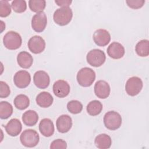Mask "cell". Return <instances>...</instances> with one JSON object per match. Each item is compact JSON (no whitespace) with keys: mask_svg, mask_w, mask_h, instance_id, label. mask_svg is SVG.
<instances>
[{"mask_svg":"<svg viewBox=\"0 0 149 149\" xmlns=\"http://www.w3.org/2000/svg\"><path fill=\"white\" fill-rule=\"evenodd\" d=\"M13 103L17 109L24 110L29 106L30 100L29 97L24 94H19L15 98Z\"/></svg>","mask_w":149,"mask_h":149,"instance_id":"obj_25","label":"cell"},{"mask_svg":"<svg viewBox=\"0 0 149 149\" xmlns=\"http://www.w3.org/2000/svg\"><path fill=\"white\" fill-rule=\"evenodd\" d=\"M93 40L96 45L104 47L108 44L111 41L109 33L105 29H98L93 34Z\"/></svg>","mask_w":149,"mask_h":149,"instance_id":"obj_13","label":"cell"},{"mask_svg":"<svg viewBox=\"0 0 149 149\" xmlns=\"http://www.w3.org/2000/svg\"><path fill=\"white\" fill-rule=\"evenodd\" d=\"M95 146L100 149H108L112 144L111 137L105 133L100 134L96 136L94 140Z\"/></svg>","mask_w":149,"mask_h":149,"instance_id":"obj_21","label":"cell"},{"mask_svg":"<svg viewBox=\"0 0 149 149\" xmlns=\"http://www.w3.org/2000/svg\"><path fill=\"white\" fill-rule=\"evenodd\" d=\"M47 24V17L46 14L42 12L37 13L34 15L31 19V27L37 33L43 31Z\"/></svg>","mask_w":149,"mask_h":149,"instance_id":"obj_8","label":"cell"},{"mask_svg":"<svg viewBox=\"0 0 149 149\" xmlns=\"http://www.w3.org/2000/svg\"><path fill=\"white\" fill-rule=\"evenodd\" d=\"M13 113V107L12 105L7 101H1L0 102V118L2 119L9 118Z\"/></svg>","mask_w":149,"mask_h":149,"instance_id":"obj_26","label":"cell"},{"mask_svg":"<svg viewBox=\"0 0 149 149\" xmlns=\"http://www.w3.org/2000/svg\"><path fill=\"white\" fill-rule=\"evenodd\" d=\"M127 5L132 9H137L141 8L145 3L144 0H127L126 1Z\"/></svg>","mask_w":149,"mask_h":149,"instance_id":"obj_32","label":"cell"},{"mask_svg":"<svg viewBox=\"0 0 149 149\" xmlns=\"http://www.w3.org/2000/svg\"><path fill=\"white\" fill-rule=\"evenodd\" d=\"M31 81L30 74L26 70H22L17 72L13 77V82L15 86L19 88L27 87Z\"/></svg>","mask_w":149,"mask_h":149,"instance_id":"obj_10","label":"cell"},{"mask_svg":"<svg viewBox=\"0 0 149 149\" xmlns=\"http://www.w3.org/2000/svg\"><path fill=\"white\" fill-rule=\"evenodd\" d=\"M102 108V104L100 101L93 100L87 104L86 109L90 115L94 116L99 115L101 112Z\"/></svg>","mask_w":149,"mask_h":149,"instance_id":"obj_24","label":"cell"},{"mask_svg":"<svg viewBox=\"0 0 149 149\" xmlns=\"http://www.w3.org/2000/svg\"><path fill=\"white\" fill-rule=\"evenodd\" d=\"M22 120L24 125L28 126H34L38 120L37 113L33 110H28L22 115Z\"/></svg>","mask_w":149,"mask_h":149,"instance_id":"obj_22","label":"cell"},{"mask_svg":"<svg viewBox=\"0 0 149 149\" xmlns=\"http://www.w3.org/2000/svg\"><path fill=\"white\" fill-rule=\"evenodd\" d=\"M11 7L16 13H23L27 9V4L24 0H14L12 2Z\"/></svg>","mask_w":149,"mask_h":149,"instance_id":"obj_29","label":"cell"},{"mask_svg":"<svg viewBox=\"0 0 149 149\" xmlns=\"http://www.w3.org/2000/svg\"><path fill=\"white\" fill-rule=\"evenodd\" d=\"M38 128L41 134L47 137L52 136L55 131L54 123L48 118L42 119L39 123Z\"/></svg>","mask_w":149,"mask_h":149,"instance_id":"obj_18","label":"cell"},{"mask_svg":"<svg viewBox=\"0 0 149 149\" xmlns=\"http://www.w3.org/2000/svg\"><path fill=\"white\" fill-rule=\"evenodd\" d=\"M67 109L69 112L73 114H77L83 109L82 104L77 100H72L68 102Z\"/></svg>","mask_w":149,"mask_h":149,"instance_id":"obj_28","label":"cell"},{"mask_svg":"<svg viewBox=\"0 0 149 149\" xmlns=\"http://www.w3.org/2000/svg\"><path fill=\"white\" fill-rule=\"evenodd\" d=\"M33 81L36 86L38 88L45 89L49 85L50 78L46 72L38 70L34 74Z\"/></svg>","mask_w":149,"mask_h":149,"instance_id":"obj_12","label":"cell"},{"mask_svg":"<svg viewBox=\"0 0 149 149\" xmlns=\"http://www.w3.org/2000/svg\"><path fill=\"white\" fill-rule=\"evenodd\" d=\"M36 101L37 105L40 107L48 108L52 104L54 98L50 93L43 91L37 95Z\"/></svg>","mask_w":149,"mask_h":149,"instance_id":"obj_20","label":"cell"},{"mask_svg":"<svg viewBox=\"0 0 149 149\" xmlns=\"http://www.w3.org/2000/svg\"><path fill=\"white\" fill-rule=\"evenodd\" d=\"M56 129L61 133H67L72 126V120L68 115H62L58 117L56 122Z\"/></svg>","mask_w":149,"mask_h":149,"instance_id":"obj_15","label":"cell"},{"mask_svg":"<svg viewBox=\"0 0 149 149\" xmlns=\"http://www.w3.org/2000/svg\"><path fill=\"white\" fill-rule=\"evenodd\" d=\"M76 79L81 86L90 87L95 79V73L90 68H83L77 72Z\"/></svg>","mask_w":149,"mask_h":149,"instance_id":"obj_2","label":"cell"},{"mask_svg":"<svg viewBox=\"0 0 149 149\" xmlns=\"http://www.w3.org/2000/svg\"><path fill=\"white\" fill-rule=\"evenodd\" d=\"M17 62L21 68L28 69L31 66L33 62V58L31 55L28 52L22 51L17 56Z\"/></svg>","mask_w":149,"mask_h":149,"instance_id":"obj_19","label":"cell"},{"mask_svg":"<svg viewBox=\"0 0 149 149\" xmlns=\"http://www.w3.org/2000/svg\"><path fill=\"white\" fill-rule=\"evenodd\" d=\"M67 148V143L62 139H56L54 140L50 145L51 149H65Z\"/></svg>","mask_w":149,"mask_h":149,"instance_id":"obj_33","label":"cell"},{"mask_svg":"<svg viewBox=\"0 0 149 149\" xmlns=\"http://www.w3.org/2000/svg\"><path fill=\"white\" fill-rule=\"evenodd\" d=\"M125 50L124 47L119 42H113L107 48L108 55L114 59L122 58L125 55Z\"/></svg>","mask_w":149,"mask_h":149,"instance_id":"obj_16","label":"cell"},{"mask_svg":"<svg viewBox=\"0 0 149 149\" xmlns=\"http://www.w3.org/2000/svg\"><path fill=\"white\" fill-rule=\"evenodd\" d=\"M5 129L9 136L15 137L20 133L22 129V125L19 119L13 118L8 122L5 126Z\"/></svg>","mask_w":149,"mask_h":149,"instance_id":"obj_17","label":"cell"},{"mask_svg":"<svg viewBox=\"0 0 149 149\" xmlns=\"http://www.w3.org/2000/svg\"><path fill=\"white\" fill-rule=\"evenodd\" d=\"M29 6L30 10L34 12H42L46 6V1L44 0H30Z\"/></svg>","mask_w":149,"mask_h":149,"instance_id":"obj_27","label":"cell"},{"mask_svg":"<svg viewBox=\"0 0 149 149\" xmlns=\"http://www.w3.org/2000/svg\"><path fill=\"white\" fill-rule=\"evenodd\" d=\"M27 45L29 50L35 54L41 53L45 48V42L39 36H34L31 37L28 41Z\"/></svg>","mask_w":149,"mask_h":149,"instance_id":"obj_9","label":"cell"},{"mask_svg":"<svg viewBox=\"0 0 149 149\" xmlns=\"http://www.w3.org/2000/svg\"><path fill=\"white\" fill-rule=\"evenodd\" d=\"M11 13V7L8 1H0V16L5 17Z\"/></svg>","mask_w":149,"mask_h":149,"instance_id":"obj_30","label":"cell"},{"mask_svg":"<svg viewBox=\"0 0 149 149\" xmlns=\"http://www.w3.org/2000/svg\"><path fill=\"white\" fill-rule=\"evenodd\" d=\"M111 88L109 84L104 80H98L94 85V93L98 98L105 99L109 97Z\"/></svg>","mask_w":149,"mask_h":149,"instance_id":"obj_14","label":"cell"},{"mask_svg":"<svg viewBox=\"0 0 149 149\" xmlns=\"http://www.w3.org/2000/svg\"><path fill=\"white\" fill-rule=\"evenodd\" d=\"M53 92L59 98H64L70 93V86L68 83L63 80H58L53 84Z\"/></svg>","mask_w":149,"mask_h":149,"instance_id":"obj_11","label":"cell"},{"mask_svg":"<svg viewBox=\"0 0 149 149\" xmlns=\"http://www.w3.org/2000/svg\"><path fill=\"white\" fill-rule=\"evenodd\" d=\"M103 120L105 126L111 130H115L119 129L122 122L120 115L114 111L107 112L104 116Z\"/></svg>","mask_w":149,"mask_h":149,"instance_id":"obj_3","label":"cell"},{"mask_svg":"<svg viewBox=\"0 0 149 149\" xmlns=\"http://www.w3.org/2000/svg\"><path fill=\"white\" fill-rule=\"evenodd\" d=\"M3 43L7 49L15 50L21 46L22 39L18 33L14 31H9L3 36Z\"/></svg>","mask_w":149,"mask_h":149,"instance_id":"obj_4","label":"cell"},{"mask_svg":"<svg viewBox=\"0 0 149 149\" xmlns=\"http://www.w3.org/2000/svg\"><path fill=\"white\" fill-rule=\"evenodd\" d=\"M136 54L141 57H146L149 55V41L141 40L139 41L135 47Z\"/></svg>","mask_w":149,"mask_h":149,"instance_id":"obj_23","label":"cell"},{"mask_svg":"<svg viewBox=\"0 0 149 149\" xmlns=\"http://www.w3.org/2000/svg\"><path fill=\"white\" fill-rule=\"evenodd\" d=\"M20 140L23 146L31 148L36 146L38 144L40 137L36 130L26 129L22 133L20 136Z\"/></svg>","mask_w":149,"mask_h":149,"instance_id":"obj_5","label":"cell"},{"mask_svg":"<svg viewBox=\"0 0 149 149\" xmlns=\"http://www.w3.org/2000/svg\"><path fill=\"white\" fill-rule=\"evenodd\" d=\"M143 84L141 79L137 76L129 78L125 84V91L130 96H135L140 93L143 88Z\"/></svg>","mask_w":149,"mask_h":149,"instance_id":"obj_7","label":"cell"},{"mask_svg":"<svg viewBox=\"0 0 149 149\" xmlns=\"http://www.w3.org/2000/svg\"><path fill=\"white\" fill-rule=\"evenodd\" d=\"M55 2L59 6L69 7V6L71 4L72 1L70 0H61V1H55Z\"/></svg>","mask_w":149,"mask_h":149,"instance_id":"obj_34","label":"cell"},{"mask_svg":"<svg viewBox=\"0 0 149 149\" xmlns=\"http://www.w3.org/2000/svg\"><path fill=\"white\" fill-rule=\"evenodd\" d=\"M1 33H2L3 31V30L4 29H5V24L4 23V22L2 20L1 21Z\"/></svg>","mask_w":149,"mask_h":149,"instance_id":"obj_35","label":"cell"},{"mask_svg":"<svg viewBox=\"0 0 149 149\" xmlns=\"http://www.w3.org/2000/svg\"><path fill=\"white\" fill-rule=\"evenodd\" d=\"M73 12L69 7H61L57 9L54 13V22L59 26H63L68 24L72 20Z\"/></svg>","mask_w":149,"mask_h":149,"instance_id":"obj_1","label":"cell"},{"mask_svg":"<svg viewBox=\"0 0 149 149\" xmlns=\"http://www.w3.org/2000/svg\"><path fill=\"white\" fill-rule=\"evenodd\" d=\"M86 59L90 65L97 68L104 63L106 60V56L104 52L102 50L93 49L87 53Z\"/></svg>","mask_w":149,"mask_h":149,"instance_id":"obj_6","label":"cell"},{"mask_svg":"<svg viewBox=\"0 0 149 149\" xmlns=\"http://www.w3.org/2000/svg\"><path fill=\"white\" fill-rule=\"evenodd\" d=\"M10 93V90L8 84L3 81H0V97L5 98L8 97Z\"/></svg>","mask_w":149,"mask_h":149,"instance_id":"obj_31","label":"cell"}]
</instances>
